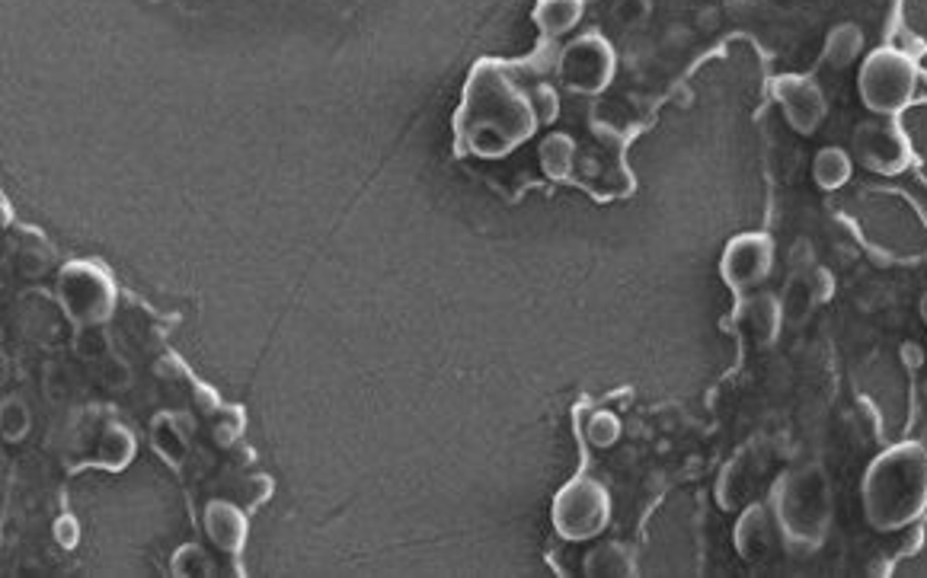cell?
Returning a JSON list of instances; mask_svg holds the SVG:
<instances>
[{"label":"cell","mask_w":927,"mask_h":578,"mask_svg":"<svg viewBox=\"0 0 927 578\" xmlns=\"http://www.w3.org/2000/svg\"><path fill=\"white\" fill-rule=\"evenodd\" d=\"M774 269V240L768 234H739L732 237L723 259H720V272L723 281L730 285L732 291H755L759 285L768 281Z\"/></svg>","instance_id":"52a82bcc"},{"label":"cell","mask_w":927,"mask_h":578,"mask_svg":"<svg viewBox=\"0 0 927 578\" xmlns=\"http://www.w3.org/2000/svg\"><path fill=\"white\" fill-rule=\"evenodd\" d=\"M627 553L618 544H605L589 556V576H627Z\"/></svg>","instance_id":"d6986e66"},{"label":"cell","mask_w":927,"mask_h":578,"mask_svg":"<svg viewBox=\"0 0 927 578\" xmlns=\"http://www.w3.org/2000/svg\"><path fill=\"white\" fill-rule=\"evenodd\" d=\"M813 176H815V183H818L825 193L842 189L844 183L854 176V157H851V151H844V147H838V144L822 147L813 161Z\"/></svg>","instance_id":"7c38bea8"},{"label":"cell","mask_w":927,"mask_h":578,"mask_svg":"<svg viewBox=\"0 0 927 578\" xmlns=\"http://www.w3.org/2000/svg\"><path fill=\"white\" fill-rule=\"evenodd\" d=\"M61 301L78 323H100L113 310V285L93 269L71 266L61 278Z\"/></svg>","instance_id":"9c48e42d"},{"label":"cell","mask_w":927,"mask_h":578,"mask_svg":"<svg viewBox=\"0 0 927 578\" xmlns=\"http://www.w3.org/2000/svg\"><path fill=\"white\" fill-rule=\"evenodd\" d=\"M921 320L927 323V291H925V298H921Z\"/></svg>","instance_id":"603a6c76"},{"label":"cell","mask_w":927,"mask_h":578,"mask_svg":"<svg viewBox=\"0 0 927 578\" xmlns=\"http://www.w3.org/2000/svg\"><path fill=\"white\" fill-rule=\"evenodd\" d=\"M573 161H576V144L569 135H547L544 144H540V166L550 179L557 183H566L569 179V169H573Z\"/></svg>","instance_id":"2e32d148"},{"label":"cell","mask_w":927,"mask_h":578,"mask_svg":"<svg viewBox=\"0 0 927 578\" xmlns=\"http://www.w3.org/2000/svg\"><path fill=\"white\" fill-rule=\"evenodd\" d=\"M615 68H618V55L601 35H579L563 52L560 78L569 90L591 96V93H601L611 83Z\"/></svg>","instance_id":"8992f818"},{"label":"cell","mask_w":927,"mask_h":578,"mask_svg":"<svg viewBox=\"0 0 927 578\" xmlns=\"http://www.w3.org/2000/svg\"><path fill=\"white\" fill-rule=\"evenodd\" d=\"M851 157H857L871 173L879 176H899L911 166V144L905 138L896 122H861L854 141H851Z\"/></svg>","instance_id":"5b68a950"},{"label":"cell","mask_w":927,"mask_h":578,"mask_svg":"<svg viewBox=\"0 0 927 578\" xmlns=\"http://www.w3.org/2000/svg\"><path fill=\"white\" fill-rule=\"evenodd\" d=\"M205 527L212 534V540L222 547V550H237L244 544V530L247 524L240 518V512L227 502H215L205 515Z\"/></svg>","instance_id":"5bb4252c"},{"label":"cell","mask_w":927,"mask_h":578,"mask_svg":"<svg viewBox=\"0 0 927 578\" xmlns=\"http://www.w3.org/2000/svg\"><path fill=\"white\" fill-rule=\"evenodd\" d=\"M132 451H135V444H132V438L122 429L110 432V438L103 441V457H106V464L113 461L115 467H122L132 457Z\"/></svg>","instance_id":"44dd1931"},{"label":"cell","mask_w":927,"mask_h":578,"mask_svg":"<svg viewBox=\"0 0 927 578\" xmlns=\"http://www.w3.org/2000/svg\"><path fill=\"white\" fill-rule=\"evenodd\" d=\"M927 512V447L902 441L886 447L864 476V515L889 534L905 530Z\"/></svg>","instance_id":"6da1fadb"},{"label":"cell","mask_w":927,"mask_h":578,"mask_svg":"<svg viewBox=\"0 0 927 578\" xmlns=\"http://www.w3.org/2000/svg\"><path fill=\"white\" fill-rule=\"evenodd\" d=\"M611 518V498L601 483L576 479L563 489L554 505V524L566 540H591Z\"/></svg>","instance_id":"277c9868"},{"label":"cell","mask_w":927,"mask_h":578,"mask_svg":"<svg viewBox=\"0 0 927 578\" xmlns=\"http://www.w3.org/2000/svg\"><path fill=\"white\" fill-rule=\"evenodd\" d=\"M815 301H818L815 285L806 276H800V278H793V281L787 285V291H784V298H781V310H784V317H787V320L800 323V320H806V317H810V310L815 307Z\"/></svg>","instance_id":"ac0fdd59"},{"label":"cell","mask_w":927,"mask_h":578,"mask_svg":"<svg viewBox=\"0 0 927 578\" xmlns=\"http://www.w3.org/2000/svg\"><path fill=\"white\" fill-rule=\"evenodd\" d=\"M583 17V0H540L537 3V23L544 32L560 35L579 23Z\"/></svg>","instance_id":"e0dca14e"},{"label":"cell","mask_w":927,"mask_h":578,"mask_svg":"<svg viewBox=\"0 0 927 578\" xmlns=\"http://www.w3.org/2000/svg\"><path fill=\"white\" fill-rule=\"evenodd\" d=\"M640 13H647V3H643V0H624L618 7L620 20H634V17H640Z\"/></svg>","instance_id":"7402d4cb"},{"label":"cell","mask_w":927,"mask_h":578,"mask_svg":"<svg viewBox=\"0 0 927 578\" xmlns=\"http://www.w3.org/2000/svg\"><path fill=\"white\" fill-rule=\"evenodd\" d=\"M771 93H774V100L781 103V110L787 115L790 128L800 132V135H815L818 125H822L825 115H828L825 93H822V86H818L813 78L784 74V78L774 81Z\"/></svg>","instance_id":"ba28073f"},{"label":"cell","mask_w":927,"mask_h":578,"mask_svg":"<svg viewBox=\"0 0 927 578\" xmlns=\"http://www.w3.org/2000/svg\"><path fill=\"white\" fill-rule=\"evenodd\" d=\"M771 512L784 534L787 553H813L825 544L832 527V483L818 464H800L777 476L771 489Z\"/></svg>","instance_id":"7a4b0ae2"},{"label":"cell","mask_w":927,"mask_h":578,"mask_svg":"<svg viewBox=\"0 0 927 578\" xmlns=\"http://www.w3.org/2000/svg\"><path fill=\"white\" fill-rule=\"evenodd\" d=\"M620 438V419L615 413H595L589 419V441L595 447H611Z\"/></svg>","instance_id":"ffe728a7"},{"label":"cell","mask_w":927,"mask_h":578,"mask_svg":"<svg viewBox=\"0 0 927 578\" xmlns=\"http://www.w3.org/2000/svg\"><path fill=\"white\" fill-rule=\"evenodd\" d=\"M735 547L749 562H774L787 550L771 505H749L735 524Z\"/></svg>","instance_id":"30bf717a"},{"label":"cell","mask_w":927,"mask_h":578,"mask_svg":"<svg viewBox=\"0 0 927 578\" xmlns=\"http://www.w3.org/2000/svg\"><path fill=\"white\" fill-rule=\"evenodd\" d=\"M752 464H755V457L749 454V457H739V461L727 469V476L720 479V502H723V505L735 508V505L749 502L752 493L759 489L761 464L759 467H752Z\"/></svg>","instance_id":"4fadbf2b"},{"label":"cell","mask_w":927,"mask_h":578,"mask_svg":"<svg viewBox=\"0 0 927 578\" xmlns=\"http://www.w3.org/2000/svg\"><path fill=\"white\" fill-rule=\"evenodd\" d=\"M739 330L745 332L749 342L755 345H768L777 339V330H781V320H784V310H781V298L774 295H752L745 298L742 307H739Z\"/></svg>","instance_id":"8fae6325"},{"label":"cell","mask_w":927,"mask_h":578,"mask_svg":"<svg viewBox=\"0 0 927 578\" xmlns=\"http://www.w3.org/2000/svg\"><path fill=\"white\" fill-rule=\"evenodd\" d=\"M861 52H864V32H861V27L838 23L828 32V39H825V55L822 58H825L828 68L844 71V68H851L861 58Z\"/></svg>","instance_id":"9a60e30c"},{"label":"cell","mask_w":927,"mask_h":578,"mask_svg":"<svg viewBox=\"0 0 927 578\" xmlns=\"http://www.w3.org/2000/svg\"><path fill=\"white\" fill-rule=\"evenodd\" d=\"M857 90L864 106L876 115H899L902 110L925 103L927 74L915 64V58L902 49H876L867 55Z\"/></svg>","instance_id":"3957f363"}]
</instances>
